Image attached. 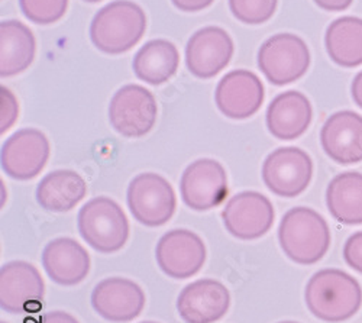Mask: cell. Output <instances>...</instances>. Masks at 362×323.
Wrapping results in <instances>:
<instances>
[{"mask_svg": "<svg viewBox=\"0 0 362 323\" xmlns=\"http://www.w3.org/2000/svg\"><path fill=\"white\" fill-rule=\"evenodd\" d=\"M310 313L329 323L351 319L362 305V288L348 273L325 269L312 276L305 290Z\"/></svg>", "mask_w": 362, "mask_h": 323, "instance_id": "6da1fadb", "label": "cell"}, {"mask_svg": "<svg viewBox=\"0 0 362 323\" xmlns=\"http://www.w3.org/2000/svg\"><path fill=\"white\" fill-rule=\"evenodd\" d=\"M145 31L146 16L142 8L131 0H115L95 15L90 40L99 51L117 55L132 49Z\"/></svg>", "mask_w": 362, "mask_h": 323, "instance_id": "7a4b0ae2", "label": "cell"}, {"mask_svg": "<svg viewBox=\"0 0 362 323\" xmlns=\"http://www.w3.org/2000/svg\"><path fill=\"white\" fill-rule=\"evenodd\" d=\"M279 242L284 255L300 266L320 261L330 247L327 222L310 208H293L281 219Z\"/></svg>", "mask_w": 362, "mask_h": 323, "instance_id": "3957f363", "label": "cell"}, {"mask_svg": "<svg viewBox=\"0 0 362 323\" xmlns=\"http://www.w3.org/2000/svg\"><path fill=\"white\" fill-rule=\"evenodd\" d=\"M80 237L100 254L122 249L129 238V221L119 204L110 197L88 200L77 216Z\"/></svg>", "mask_w": 362, "mask_h": 323, "instance_id": "277c9868", "label": "cell"}, {"mask_svg": "<svg viewBox=\"0 0 362 323\" xmlns=\"http://www.w3.org/2000/svg\"><path fill=\"white\" fill-rule=\"evenodd\" d=\"M127 201L134 219L148 228L165 225L177 208L173 186L157 172H142L134 177L128 186Z\"/></svg>", "mask_w": 362, "mask_h": 323, "instance_id": "5b68a950", "label": "cell"}, {"mask_svg": "<svg viewBox=\"0 0 362 323\" xmlns=\"http://www.w3.org/2000/svg\"><path fill=\"white\" fill-rule=\"evenodd\" d=\"M310 66L308 44L294 34L268 38L258 51V67L274 86L290 84L303 77Z\"/></svg>", "mask_w": 362, "mask_h": 323, "instance_id": "8992f818", "label": "cell"}, {"mask_svg": "<svg viewBox=\"0 0 362 323\" xmlns=\"http://www.w3.org/2000/svg\"><path fill=\"white\" fill-rule=\"evenodd\" d=\"M157 114L158 106L154 95L139 84L120 87L109 105L112 128L127 138H141L153 131Z\"/></svg>", "mask_w": 362, "mask_h": 323, "instance_id": "52a82bcc", "label": "cell"}, {"mask_svg": "<svg viewBox=\"0 0 362 323\" xmlns=\"http://www.w3.org/2000/svg\"><path fill=\"white\" fill-rule=\"evenodd\" d=\"M262 182L276 196L293 199L303 193L313 177L310 155L297 146H283L262 164Z\"/></svg>", "mask_w": 362, "mask_h": 323, "instance_id": "ba28073f", "label": "cell"}, {"mask_svg": "<svg viewBox=\"0 0 362 323\" xmlns=\"http://www.w3.org/2000/svg\"><path fill=\"white\" fill-rule=\"evenodd\" d=\"M228 193L226 170L216 160H196L181 175L180 194L192 211L206 212L215 209L225 201Z\"/></svg>", "mask_w": 362, "mask_h": 323, "instance_id": "9c48e42d", "label": "cell"}, {"mask_svg": "<svg viewBox=\"0 0 362 323\" xmlns=\"http://www.w3.org/2000/svg\"><path fill=\"white\" fill-rule=\"evenodd\" d=\"M49 153L47 135L35 128H25L16 131L4 142L0 164L11 179L33 180L45 168Z\"/></svg>", "mask_w": 362, "mask_h": 323, "instance_id": "30bf717a", "label": "cell"}, {"mask_svg": "<svg viewBox=\"0 0 362 323\" xmlns=\"http://www.w3.org/2000/svg\"><path fill=\"white\" fill-rule=\"evenodd\" d=\"M274 206L269 199L258 192H240L229 199L222 212L226 230L236 240L254 241L274 225Z\"/></svg>", "mask_w": 362, "mask_h": 323, "instance_id": "8fae6325", "label": "cell"}, {"mask_svg": "<svg viewBox=\"0 0 362 323\" xmlns=\"http://www.w3.org/2000/svg\"><path fill=\"white\" fill-rule=\"evenodd\" d=\"M44 280L35 266L11 261L0 269V307L11 315L37 312L42 306Z\"/></svg>", "mask_w": 362, "mask_h": 323, "instance_id": "7c38bea8", "label": "cell"}, {"mask_svg": "<svg viewBox=\"0 0 362 323\" xmlns=\"http://www.w3.org/2000/svg\"><path fill=\"white\" fill-rule=\"evenodd\" d=\"M206 257L203 240L189 229H173L164 233L156 248L160 270L174 280L196 276L203 269Z\"/></svg>", "mask_w": 362, "mask_h": 323, "instance_id": "4fadbf2b", "label": "cell"}, {"mask_svg": "<svg viewBox=\"0 0 362 323\" xmlns=\"http://www.w3.org/2000/svg\"><path fill=\"white\" fill-rule=\"evenodd\" d=\"M233 41L219 26H204L196 31L186 47V66L197 78H212L230 63Z\"/></svg>", "mask_w": 362, "mask_h": 323, "instance_id": "5bb4252c", "label": "cell"}, {"mask_svg": "<svg viewBox=\"0 0 362 323\" xmlns=\"http://www.w3.org/2000/svg\"><path fill=\"white\" fill-rule=\"evenodd\" d=\"M92 307L107 322L128 323L145 307V293L139 284L124 277H110L98 283L92 291Z\"/></svg>", "mask_w": 362, "mask_h": 323, "instance_id": "9a60e30c", "label": "cell"}, {"mask_svg": "<svg viewBox=\"0 0 362 323\" xmlns=\"http://www.w3.org/2000/svg\"><path fill=\"white\" fill-rule=\"evenodd\" d=\"M264 86L250 70H233L216 86L215 102L229 119L243 121L254 116L264 103Z\"/></svg>", "mask_w": 362, "mask_h": 323, "instance_id": "2e32d148", "label": "cell"}, {"mask_svg": "<svg viewBox=\"0 0 362 323\" xmlns=\"http://www.w3.org/2000/svg\"><path fill=\"white\" fill-rule=\"evenodd\" d=\"M230 307V293L214 278H202L187 284L177 298V312L186 323H215Z\"/></svg>", "mask_w": 362, "mask_h": 323, "instance_id": "e0dca14e", "label": "cell"}, {"mask_svg": "<svg viewBox=\"0 0 362 323\" xmlns=\"http://www.w3.org/2000/svg\"><path fill=\"white\" fill-rule=\"evenodd\" d=\"M322 148L338 164L349 165L362 161V116L342 110L327 117L320 132Z\"/></svg>", "mask_w": 362, "mask_h": 323, "instance_id": "ac0fdd59", "label": "cell"}, {"mask_svg": "<svg viewBox=\"0 0 362 323\" xmlns=\"http://www.w3.org/2000/svg\"><path fill=\"white\" fill-rule=\"evenodd\" d=\"M313 110L309 99L300 92L280 93L269 103L265 122L269 134L280 141H293L303 135L312 124Z\"/></svg>", "mask_w": 362, "mask_h": 323, "instance_id": "d6986e66", "label": "cell"}, {"mask_svg": "<svg viewBox=\"0 0 362 323\" xmlns=\"http://www.w3.org/2000/svg\"><path fill=\"white\" fill-rule=\"evenodd\" d=\"M42 267L54 283L66 287L76 286L90 273V255L73 238H55L44 248Z\"/></svg>", "mask_w": 362, "mask_h": 323, "instance_id": "ffe728a7", "label": "cell"}, {"mask_svg": "<svg viewBox=\"0 0 362 323\" xmlns=\"http://www.w3.org/2000/svg\"><path fill=\"white\" fill-rule=\"evenodd\" d=\"M86 194L87 184L84 179L73 170H55L47 174L35 193L40 206L54 213L70 212Z\"/></svg>", "mask_w": 362, "mask_h": 323, "instance_id": "44dd1931", "label": "cell"}, {"mask_svg": "<svg viewBox=\"0 0 362 323\" xmlns=\"http://www.w3.org/2000/svg\"><path fill=\"white\" fill-rule=\"evenodd\" d=\"M37 41L25 23L4 20L0 23V76L12 77L33 64Z\"/></svg>", "mask_w": 362, "mask_h": 323, "instance_id": "7402d4cb", "label": "cell"}, {"mask_svg": "<svg viewBox=\"0 0 362 323\" xmlns=\"http://www.w3.org/2000/svg\"><path fill=\"white\" fill-rule=\"evenodd\" d=\"M180 52L168 40L148 41L135 54L132 69L135 76L153 86L167 83L178 70Z\"/></svg>", "mask_w": 362, "mask_h": 323, "instance_id": "603a6c76", "label": "cell"}, {"mask_svg": "<svg viewBox=\"0 0 362 323\" xmlns=\"http://www.w3.org/2000/svg\"><path fill=\"white\" fill-rule=\"evenodd\" d=\"M327 209L344 225L362 223V174L342 172L332 179L326 190Z\"/></svg>", "mask_w": 362, "mask_h": 323, "instance_id": "cb8c5ba5", "label": "cell"}, {"mask_svg": "<svg viewBox=\"0 0 362 323\" xmlns=\"http://www.w3.org/2000/svg\"><path fill=\"white\" fill-rule=\"evenodd\" d=\"M330 60L341 67L352 69L362 64V19L342 16L332 22L325 35Z\"/></svg>", "mask_w": 362, "mask_h": 323, "instance_id": "d4e9b609", "label": "cell"}, {"mask_svg": "<svg viewBox=\"0 0 362 323\" xmlns=\"http://www.w3.org/2000/svg\"><path fill=\"white\" fill-rule=\"evenodd\" d=\"M279 0H229L235 19L247 25H262L276 13Z\"/></svg>", "mask_w": 362, "mask_h": 323, "instance_id": "484cf974", "label": "cell"}, {"mask_svg": "<svg viewBox=\"0 0 362 323\" xmlns=\"http://www.w3.org/2000/svg\"><path fill=\"white\" fill-rule=\"evenodd\" d=\"M19 8L33 23L51 25L66 15L69 0H19Z\"/></svg>", "mask_w": 362, "mask_h": 323, "instance_id": "4316f807", "label": "cell"}, {"mask_svg": "<svg viewBox=\"0 0 362 323\" xmlns=\"http://www.w3.org/2000/svg\"><path fill=\"white\" fill-rule=\"evenodd\" d=\"M0 98H2V113H0V134H5L6 131H9L16 119H18V114H19V105H18V99L16 96L6 89L5 86H2V89H0Z\"/></svg>", "mask_w": 362, "mask_h": 323, "instance_id": "83f0119b", "label": "cell"}, {"mask_svg": "<svg viewBox=\"0 0 362 323\" xmlns=\"http://www.w3.org/2000/svg\"><path fill=\"white\" fill-rule=\"evenodd\" d=\"M344 258L349 267L362 274V230L349 237L344 247Z\"/></svg>", "mask_w": 362, "mask_h": 323, "instance_id": "f1b7e54d", "label": "cell"}, {"mask_svg": "<svg viewBox=\"0 0 362 323\" xmlns=\"http://www.w3.org/2000/svg\"><path fill=\"white\" fill-rule=\"evenodd\" d=\"M215 0H171V4L181 12H200L212 5Z\"/></svg>", "mask_w": 362, "mask_h": 323, "instance_id": "f546056e", "label": "cell"}, {"mask_svg": "<svg viewBox=\"0 0 362 323\" xmlns=\"http://www.w3.org/2000/svg\"><path fill=\"white\" fill-rule=\"evenodd\" d=\"M313 2L323 11L327 12H341L348 9L354 0H313Z\"/></svg>", "mask_w": 362, "mask_h": 323, "instance_id": "4dcf8cb0", "label": "cell"}, {"mask_svg": "<svg viewBox=\"0 0 362 323\" xmlns=\"http://www.w3.org/2000/svg\"><path fill=\"white\" fill-rule=\"evenodd\" d=\"M41 323H80L73 315L62 310L48 312L41 317Z\"/></svg>", "mask_w": 362, "mask_h": 323, "instance_id": "1f68e13d", "label": "cell"}, {"mask_svg": "<svg viewBox=\"0 0 362 323\" xmlns=\"http://www.w3.org/2000/svg\"><path fill=\"white\" fill-rule=\"evenodd\" d=\"M351 92H352V99L354 102L362 109V71L356 74V77L352 81V87H351Z\"/></svg>", "mask_w": 362, "mask_h": 323, "instance_id": "d6a6232c", "label": "cell"}, {"mask_svg": "<svg viewBox=\"0 0 362 323\" xmlns=\"http://www.w3.org/2000/svg\"><path fill=\"white\" fill-rule=\"evenodd\" d=\"M84 2H88V4H98V2H102V0H84Z\"/></svg>", "mask_w": 362, "mask_h": 323, "instance_id": "836d02e7", "label": "cell"}, {"mask_svg": "<svg viewBox=\"0 0 362 323\" xmlns=\"http://www.w3.org/2000/svg\"><path fill=\"white\" fill-rule=\"evenodd\" d=\"M279 323H298V322H293V320H284V322H279Z\"/></svg>", "mask_w": 362, "mask_h": 323, "instance_id": "e575fe53", "label": "cell"}, {"mask_svg": "<svg viewBox=\"0 0 362 323\" xmlns=\"http://www.w3.org/2000/svg\"><path fill=\"white\" fill-rule=\"evenodd\" d=\"M141 323H158V322H153V320H145V322H141Z\"/></svg>", "mask_w": 362, "mask_h": 323, "instance_id": "d590c367", "label": "cell"}, {"mask_svg": "<svg viewBox=\"0 0 362 323\" xmlns=\"http://www.w3.org/2000/svg\"><path fill=\"white\" fill-rule=\"evenodd\" d=\"M0 323H8V322H0Z\"/></svg>", "mask_w": 362, "mask_h": 323, "instance_id": "8d00e7d4", "label": "cell"}]
</instances>
